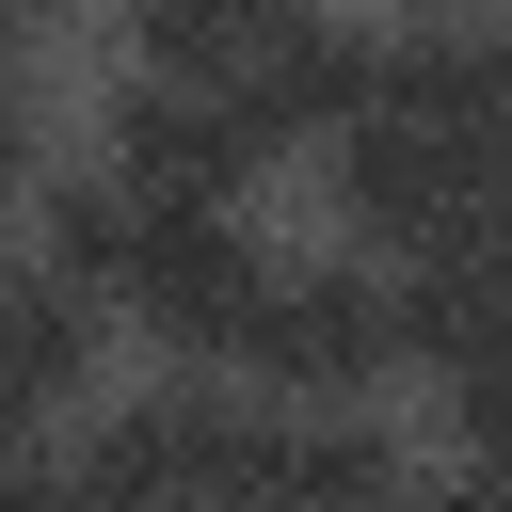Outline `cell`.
Returning <instances> with one entry per match:
<instances>
[{
	"label": "cell",
	"instance_id": "obj_1",
	"mask_svg": "<svg viewBox=\"0 0 512 512\" xmlns=\"http://www.w3.org/2000/svg\"><path fill=\"white\" fill-rule=\"evenodd\" d=\"M256 448H272V400L192 368V384L112 400L80 432V464H64V496L80 512H256Z\"/></svg>",
	"mask_w": 512,
	"mask_h": 512
},
{
	"label": "cell",
	"instance_id": "obj_2",
	"mask_svg": "<svg viewBox=\"0 0 512 512\" xmlns=\"http://www.w3.org/2000/svg\"><path fill=\"white\" fill-rule=\"evenodd\" d=\"M240 368L272 400H384V368H400V272L384 256H272Z\"/></svg>",
	"mask_w": 512,
	"mask_h": 512
},
{
	"label": "cell",
	"instance_id": "obj_3",
	"mask_svg": "<svg viewBox=\"0 0 512 512\" xmlns=\"http://www.w3.org/2000/svg\"><path fill=\"white\" fill-rule=\"evenodd\" d=\"M256 288H272V256H256V224H240V208H144V256H128V288H112V304H128L176 368H240Z\"/></svg>",
	"mask_w": 512,
	"mask_h": 512
},
{
	"label": "cell",
	"instance_id": "obj_4",
	"mask_svg": "<svg viewBox=\"0 0 512 512\" xmlns=\"http://www.w3.org/2000/svg\"><path fill=\"white\" fill-rule=\"evenodd\" d=\"M368 112L416 128V144H448V160H496V144H512V32H480V16H400V32L368 48Z\"/></svg>",
	"mask_w": 512,
	"mask_h": 512
},
{
	"label": "cell",
	"instance_id": "obj_5",
	"mask_svg": "<svg viewBox=\"0 0 512 512\" xmlns=\"http://www.w3.org/2000/svg\"><path fill=\"white\" fill-rule=\"evenodd\" d=\"M96 128H112V176H128L144 208H240V192L272 176V144H256L224 96H192V80H144V64L112 80V112H96Z\"/></svg>",
	"mask_w": 512,
	"mask_h": 512
},
{
	"label": "cell",
	"instance_id": "obj_6",
	"mask_svg": "<svg viewBox=\"0 0 512 512\" xmlns=\"http://www.w3.org/2000/svg\"><path fill=\"white\" fill-rule=\"evenodd\" d=\"M256 512H416V464H400L384 400H272Z\"/></svg>",
	"mask_w": 512,
	"mask_h": 512
},
{
	"label": "cell",
	"instance_id": "obj_7",
	"mask_svg": "<svg viewBox=\"0 0 512 512\" xmlns=\"http://www.w3.org/2000/svg\"><path fill=\"white\" fill-rule=\"evenodd\" d=\"M304 16L320 0H128V48H144V80H192V96H224L256 128V80H272V48Z\"/></svg>",
	"mask_w": 512,
	"mask_h": 512
},
{
	"label": "cell",
	"instance_id": "obj_8",
	"mask_svg": "<svg viewBox=\"0 0 512 512\" xmlns=\"http://www.w3.org/2000/svg\"><path fill=\"white\" fill-rule=\"evenodd\" d=\"M96 352H112V304H96V288H64L48 256H0V384L48 416V400H80V384H96Z\"/></svg>",
	"mask_w": 512,
	"mask_h": 512
},
{
	"label": "cell",
	"instance_id": "obj_9",
	"mask_svg": "<svg viewBox=\"0 0 512 512\" xmlns=\"http://www.w3.org/2000/svg\"><path fill=\"white\" fill-rule=\"evenodd\" d=\"M32 256H48L64 288H96V304H112V288H128V256H144V192H128L112 160H96V176H64V192H48V224H32Z\"/></svg>",
	"mask_w": 512,
	"mask_h": 512
},
{
	"label": "cell",
	"instance_id": "obj_10",
	"mask_svg": "<svg viewBox=\"0 0 512 512\" xmlns=\"http://www.w3.org/2000/svg\"><path fill=\"white\" fill-rule=\"evenodd\" d=\"M448 416H464V464L512 496V368H480V384H448Z\"/></svg>",
	"mask_w": 512,
	"mask_h": 512
},
{
	"label": "cell",
	"instance_id": "obj_11",
	"mask_svg": "<svg viewBox=\"0 0 512 512\" xmlns=\"http://www.w3.org/2000/svg\"><path fill=\"white\" fill-rule=\"evenodd\" d=\"M48 16H64V0H0V80H16L32 48H48Z\"/></svg>",
	"mask_w": 512,
	"mask_h": 512
},
{
	"label": "cell",
	"instance_id": "obj_12",
	"mask_svg": "<svg viewBox=\"0 0 512 512\" xmlns=\"http://www.w3.org/2000/svg\"><path fill=\"white\" fill-rule=\"evenodd\" d=\"M0 512H80V496H64V464H0Z\"/></svg>",
	"mask_w": 512,
	"mask_h": 512
},
{
	"label": "cell",
	"instance_id": "obj_13",
	"mask_svg": "<svg viewBox=\"0 0 512 512\" xmlns=\"http://www.w3.org/2000/svg\"><path fill=\"white\" fill-rule=\"evenodd\" d=\"M416 512H512V496H496V480L464 464V480H448V496H416Z\"/></svg>",
	"mask_w": 512,
	"mask_h": 512
},
{
	"label": "cell",
	"instance_id": "obj_14",
	"mask_svg": "<svg viewBox=\"0 0 512 512\" xmlns=\"http://www.w3.org/2000/svg\"><path fill=\"white\" fill-rule=\"evenodd\" d=\"M0 464H32V400L16 384H0Z\"/></svg>",
	"mask_w": 512,
	"mask_h": 512
},
{
	"label": "cell",
	"instance_id": "obj_15",
	"mask_svg": "<svg viewBox=\"0 0 512 512\" xmlns=\"http://www.w3.org/2000/svg\"><path fill=\"white\" fill-rule=\"evenodd\" d=\"M416 16H464V0H416Z\"/></svg>",
	"mask_w": 512,
	"mask_h": 512
}]
</instances>
